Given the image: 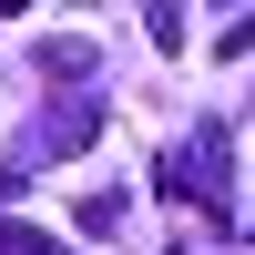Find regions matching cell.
<instances>
[{
  "instance_id": "2",
  "label": "cell",
  "mask_w": 255,
  "mask_h": 255,
  "mask_svg": "<svg viewBox=\"0 0 255 255\" xmlns=\"http://www.w3.org/2000/svg\"><path fill=\"white\" fill-rule=\"evenodd\" d=\"M0 255H61V245L41 235V225H0Z\"/></svg>"
},
{
  "instance_id": "1",
  "label": "cell",
  "mask_w": 255,
  "mask_h": 255,
  "mask_svg": "<svg viewBox=\"0 0 255 255\" xmlns=\"http://www.w3.org/2000/svg\"><path fill=\"white\" fill-rule=\"evenodd\" d=\"M163 184H174V194H194V204H215V215H225V123H204V133L184 143V163H174Z\"/></svg>"
},
{
  "instance_id": "3",
  "label": "cell",
  "mask_w": 255,
  "mask_h": 255,
  "mask_svg": "<svg viewBox=\"0 0 255 255\" xmlns=\"http://www.w3.org/2000/svg\"><path fill=\"white\" fill-rule=\"evenodd\" d=\"M0 10H20V0H0Z\"/></svg>"
},
{
  "instance_id": "4",
  "label": "cell",
  "mask_w": 255,
  "mask_h": 255,
  "mask_svg": "<svg viewBox=\"0 0 255 255\" xmlns=\"http://www.w3.org/2000/svg\"><path fill=\"white\" fill-rule=\"evenodd\" d=\"M235 10H255V0H235Z\"/></svg>"
}]
</instances>
